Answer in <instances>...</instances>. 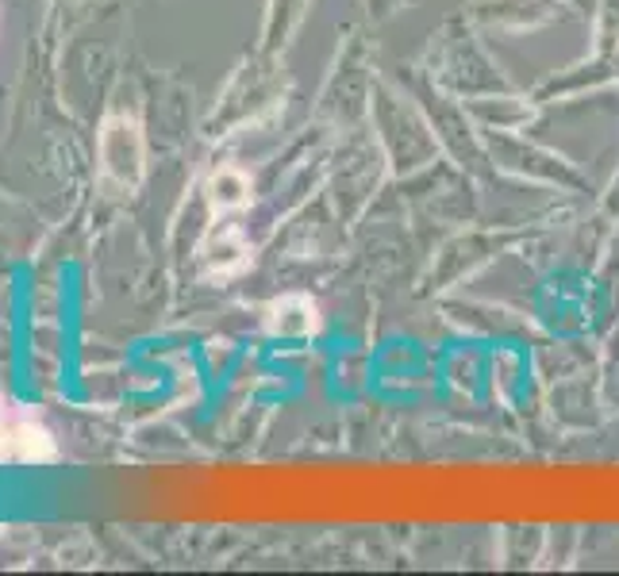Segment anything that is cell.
<instances>
[{"label": "cell", "instance_id": "3957f363", "mask_svg": "<svg viewBox=\"0 0 619 576\" xmlns=\"http://www.w3.org/2000/svg\"><path fill=\"white\" fill-rule=\"evenodd\" d=\"M208 200L216 211H236L251 200V181L236 165H220V170L208 177Z\"/></svg>", "mask_w": 619, "mask_h": 576}, {"label": "cell", "instance_id": "6da1fadb", "mask_svg": "<svg viewBox=\"0 0 619 576\" xmlns=\"http://www.w3.org/2000/svg\"><path fill=\"white\" fill-rule=\"evenodd\" d=\"M101 170L112 185L119 188H139L142 173H147V147H142V131L131 116H108L101 127Z\"/></svg>", "mask_w": 619, "mask_h": 576}, {"label": "cell", "instance_id": "277c9868", "mask_svg": "<svg viewBox=\"0 0 619 576\" xmlns=\"http://www.w3.org/2000/svg\"><path fill=\"white\" fill-rule=\"evenodd\" d=\"M316 327V308L305 297H285L270 304V331L274 335H308Z\"/></svg>", "mask_w": 619, "mask_h": 576}, {"label": "cell", "instance_id": "5b68a950", "mask_svg": "<svg viewBox=\"0 0 619 576\" xmlns=\"http://www.w3.org/2000/svg\"><path fill=\"white\" fill-rule=\"evenodd\" d=\"M204 257L213 262V269L228 273V269H239V265L247 262V246L236 231H220V234H213L208 246H204Z\"/></svg>", "mask_w": 619, "mask_h": 576}, {"label": "cell", "instance_id": "7a4b0ae2", "mask_svg": "<svg viewBox=\"0 0 619 576\" xmlns=\"http://www.w3.org/2000/svg\"><path fill=\"white\" fill-rule=\"evenodd\" d=\"M55 438L32 419H12L9 435L0 438V461H50Z\"/></svg>", "mask_w": 619, "mask_h": 576}, {"label": "cell", "instance_id": "8992f818", "mask_svg": "<svg viewBox=\"0 0 619 576\" xmlns=\"http://www.w3.org/2000/svg\"><path fill=\"white\" fill-rule=\"evenodd\" d=\"M9 427H12V419H9V404L0 400V438L9 435Z\"/></svg>", "mask_w": 619, "mask_h": 576}]
</instances>
